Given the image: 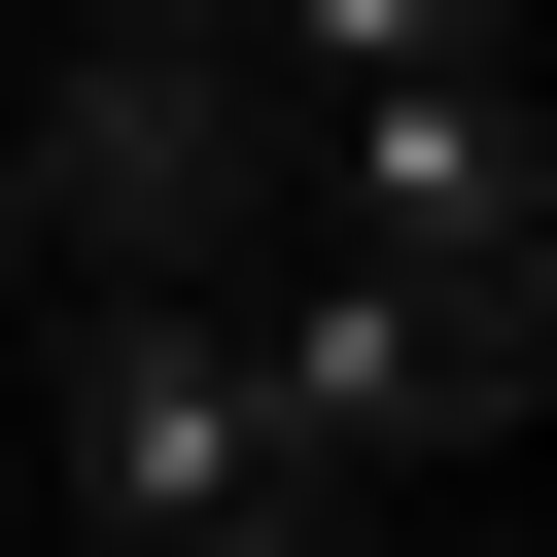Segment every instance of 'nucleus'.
Segmentation results:
<instances>
[{
    "label": "nucleus",
    "mask_w": 557,
    "mask_h": 557,
    "mask_svg": "<svg viewBox=\"0 0 557 557\" xmlns=\"http://www.w3.org/2000/svg\"><path fill=\"white\" fill-rule=\"evenodd\" d=\"M209 313H244V383H278V487H313V522L487 487V453H522V383H557V278H348V244H244Z\"/></svg>",
    "instance_id": "f257e3e1"
},
{
    "label": "nucleus",
    "mask_w": 557,
    "mask_h": 557,
    "mask_svg": "<svg viewBox=\"0 0 557 557\" xmlns=\"http://www.w3.org/2000/svg\"><path fill=\"white\" fill-rule=\"evenodd\" d=\"M35 418H70V522L35 557H209V522H313L278 487V383L209 278H35Z\"/></svg>",
    "instance_id": "f03ea898"
}]
</instances>
